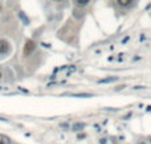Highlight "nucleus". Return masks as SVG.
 Listing matches in <instances>:
<instances>
[{
    "instance_id": "nucleus-1",
    "label": "nucleus",
    "mask_w": 151,
    "mask_h": 144,
    "mask_svg": "<svg viewBox=\"0 0 151 144\" xmlns=\"http://www.w3.org/2000/svg\"><path fill=\"white\" fill-rule=\"evenodd\" d=\"M35 49H36V44L32 40H28L27 42H25V45H24V50H23V53H24V56H31V54L35 52Z\"/></svg>"
},
{
    "instance_id": "nucleus-2",
    "label": "nucleus",
    "mask_w": 151,
    "mask_h": 144,
    "mask_svg": "<svg viewBox=\"0 0 151 144\" xmlns=\"http://www.w3.org/2000/svg\"><path fill=\"white\" fill-rule=\"evenodd\" d=\"M10 44L7 42L5 40H0V53H3V54H5V53H8L10 52Z\"/></svg>"
},
{
    "instance_id": "nucleus-3",
    "label": "nucleus",
    "mask_w": 151,
    "mask_h": 144,
    "mask_svg": "<svg viewBox=\"0 0 151 144\" xmlns=\"http://www.w3.org/2000/svg\"><path fill=\"white\" fill-rule=\"evenodd\" d=\"M0 144H11V139L5 135H1L0 134Z\"/></svg>"
},
{
    "instance_id": "nucleus-4",
    "label": "nucleus",
    "mask_w": 151,
    "mask_h": 144,
    "mask_svg": "<svg viewBox=\"0 0 151 144\" xmlns=\"http://www.w3.org/2000/svg\"><path fill=\"white\" fill-rule=\"evenodd\" d=\"M131 3H132V0H118V4H119L121 7H127Z\"/></svg>"
},
{
    "instance_id": "nucleus-5",
    "label": "nucleus",
    "mask_w": 151,
    "mask_h": 144,
    "mask_svg": "<svg viewBox=\"0 0 151 144\" xmlns=\"http://www.w3.org/2000/svg\"><path fill=\"white\" fill-rule=\"evenodd\" d=\"M89 1H90V0H76V4L78 7H85Z\"/></svg>"
},
{
    "instance_id": "nucleus-6",
    "label": "nucleus",
    "mask_w": 151,
    "mask_h": 144,
    "mask_svg": "<svg viewBox=\"0 0 151 144\" xmlns=\"http://www.w3.org/2000/svg\"><path fill=\"white\" fill-rule=\"evenodd\" d=\"M0 12H1V4H0Z\"/></svg>"
},
{
    "instance_id": "nucleus-7",
    "label": "nucleus",
    "mask_w": 151,
    "mask_h": 144,
    "mask_svg": "<svg viewBox=\"0 0 151 144\" xmlns=\"http://www.w3.org/2000/svg\"><path fill=\"white\" fill-rule=\"evenodd\" d=\"M56 1H62V0H56Z\"/></svg>"
},
{
    "instance_id": "nucleus-8",
    "label": "nucleus",
    "mask_w": 151,
    "mask_h": 144,
    "mask_svg": "<svg viewBox=\"0 0 151 144\" xmlns=\"http://www.w3.org/2000/svg\"><path fill=\"white\" fill-rule=\"evenodd\" d=\"M0 77H1V74H0Z\"/></svg>"
}]
</instances>
